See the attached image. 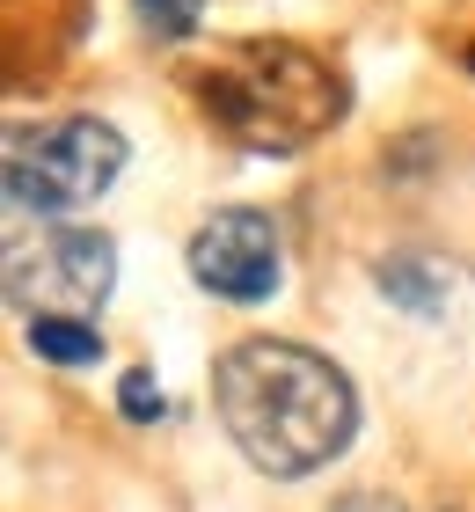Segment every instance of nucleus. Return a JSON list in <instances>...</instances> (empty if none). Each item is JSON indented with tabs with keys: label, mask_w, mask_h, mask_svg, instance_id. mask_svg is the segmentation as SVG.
<instances>
[{
	"label": "nucleus",
	"mask_w": 475,
	"mask_h": 512,
	"mask_svg": "<svg viewBox=\"0 0 475 512\" xmlns=\"http://www.w3.org/2000/svg\"><path fill=\"white\" fill-rule=\"evenodd\" d=\"M198 110L212 132H227L249 154H300L322 132L344 125L351 88L329 59H315L293 37H249L198 66Z\"/></svg>",
	"instance_id": "f03ea898"
},
{
	"label": "nucleus",
	"mask_w": 475,
	"mask_h": 512,
	"mask_svg": "<svg viewBox=\"0 0 475 512\" xmlns=\"http://www.w3.org/2000/svg\"><path fill=\"white\" fill-rule=\"evenodd\" d=\"M30 352L52 359V366H88L103 352V337H95V322H81V315H30Z\"/></svg>",
	"instance_id": "423d86ee"
},
{
	"label": "nucleus",
	"mask_w": 475,
	"mask_h": 512,
	"mask_svg": "<svg viewBox=\"0 0 475 512\" xmlns=\"http://www.w3.org/2000/svg\"><path fill=\"white\" fill-rule=\"evenodd\" d=\"M117 403H125L132 425H147V417H161V381L147 374V366H132V374L117 381Z\"/></svg>",
	"instance_id": "6e6552de"
},
{
	"label": "nucleus",
	"mask_w": 475,
	"mask_h": 512,
	"mask_svg": "<svg viewBox=\"0 0 475 512\" xmlns=\"http://www.w3.org/2000/svg\"><path fill=\"white\" fill-rule=\"evenodd\" d=\"M15 300H30V315H95L117 286V249L95 227H52L37 249H22L8 264Z\"/></svg>",
	"instance_id": "20e7f679"
},
{
	"label": "nucleus",
	"mask_w": 475,
	"mask_h": 512,
	"mask_svg": "<svg viewBox=\"0 0 475 512\" xmlns=\"http://www.w3.org/2000/svg\"><path fill=\"white\" fill-rule=\"evenodd\" d=\"M212 410L249 469L300 483L329 469L359 432V388L344 366L307 352L293 337H242L212 366Z\"/></svg>",
	"instance_id": "f257e3e1"
},
{
	"label": "nucleus",
	"mask_w": 475,
	"mask_h": 512,
	"mask_svg": "<svg viewBox=\"0 0 475 512\" xmlns=\"http://www.w3.org/2000/svg\"><path fill=\"white\" fill-rule=\"evenodd\" d=\"M139 22H147L161 44H176V37H190L205 22V0H139Z\"/></svg>",
	"instance_id": "0eeeda50"
},
{
	"label": "nucleus",
	"mask_w": 475,
	"mask_h": 512,
	"mask_svg": "<svg viewBox=\"0 0 475 512\" xmlns=\"http://www.w3.org/2000/svg\"><path fill=\"white\" fill-rule=\"evenodd\" d=\"M125 132L110 118H52L8 132V198L22 213H81L125 176Z\"/></svg>",
	"instance_id": "7ed1b4c3"
},
{
	"label": "nucleus",
	"mask_w": 475,
	"mask_h": 512,
	"mask_svg": "<svg viewBox=\"0 0 475 512\" xmlns=\"http://www.w3.org/2000/svg\"><path fill=\"white\" fill-rule=\"evenodd\" d=\"M190 278H198L205 293L234 300V308L271 300L278 278H285V249H278L271 213H256V205H227V213H212L198 235H190Z\"/></svg>",
	"instance_id": "39448f33"
},
{
	"label": "nucleus",
	"mask_w": 475,
	"mask_h": 512,
	"mask_svg": "<svg viewBox=\"0 0 475 512\" xmlns=\"http://www.w3.org/2000/svg\"><path fill=\"white\" fill-rule=\"evenodd\" d=\"M329 512H402L395 498H380V491H351V498H337Z\"/></svg>",
	"instance_id": "1a4fd4ad"
}]
</instances>
